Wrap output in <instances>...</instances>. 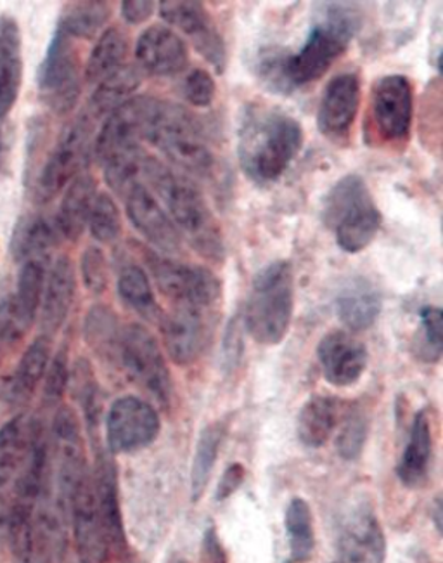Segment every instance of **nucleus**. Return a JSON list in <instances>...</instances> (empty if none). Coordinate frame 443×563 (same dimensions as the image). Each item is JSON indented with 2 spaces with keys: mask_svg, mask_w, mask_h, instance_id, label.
<instances>
[{
  "mask_svg": "<svg viewBox=\"0 0 443 563\" xmlns=\"http://www.w3.org/2000/svg\"><path fill=\"white\" fill-rule=\"evenodd\" d=\"M306 134L295 117L264 102H248L237 128V159L244 176L265 188L285 176Z\"/></svg>",
  "mask_w": 443,
  "mask_h": 563,
  "instance_id": "f257e3e1",
  "label": "nucleus"
},
{
  "mask_svg": "<svg viewBox=\"0 0 443 563\" xmlns=\"http://www.w3.org/2000/svg\"><path fill=\"white\" fill-rule=\"evenodd\" d=\"M146 180L165 203L180 238L207 261L224 262V234L203 191L188 176H180L155 156H151L147 165Z\"/></svg>",
  "mask_w": 443,
  "mask_h": 563,
  "instance_id": "f03ea898",
  "label": "nucleus"
},
{
  "mask_svg": "<svg viewBox=\"0 0 443 563\" xmlns=\"http://www.w3.org/2000/svg\"><path fill=\"white\" fill-rule=\"evenodd\" d=\"M319 20L313 23L306 42L297 53L285 56V75L291 92L318 82L348 49L361 29V13L350 2L321 4Z\"/></svg>",
  "mask_w": 443,
  "mask_h": 563,
  "instance_id": "7ed1b4c3",
  "label": "nucleus"
},
{
  "mask_svg": "<svg viewBox=\"0 0 443 563\" xmlns=\"http://www.w3.org/2000/svg\"><path fill=\"white\" fill-rule=\"evenodd\" d=\"M144 141L158 147L188 176L201 180L219 177V159L208 146L201 120L180 104L156 99Z\"/></svg>",
  "mask_w": 443,
  "mask_h": 563,
  "instance_id": "20e7f679",
  "label": "nucleus"
},
{
  "mask_svg": "<svg viewBox=\"0 0 443 563\" xmlns=\"http://www.w3.org/2000/svg\"><path fill=\"white\" fill-rule=\"evenodd\" d=\"M294 309V266L288 261L273 262L253 278L243 328L256 343L277 345L288 335Z\"/></svg>",
  "mask_w": 443,
  "mask_h": 563,
  "instance_id": "39448f33",
  "label": "nucleus"
},
{
  "mask_svg": "<svg viewBox=\"0 0 443 563\" xmlns=\"http://www.w3.org/2000/svg\"><path fill=\"white\" fill-rule=\"evenodd\" d=\"M321 219L346 254H358L373 243L383 216L363 177L348 174L336 180L322 201Z\"/></svg>",
  "mask_w": 443,
  "mask_h": 563,
  "instance_id": "423d86ee",
  "label": "nucleus"
},
{
  "mask_svg": "<svg viewBox=\"0 0 443 563\" xmlns=\"http://www.w3.org/2000/svg\"><path fill=\"white\" fill-rule=\"evenodd\" d=\"M414 87L406 75L378 78L370 87L369 135L376 144L403 147L411 140Z\"/></svg>",
  "mask_w": 443,
  "mask_h": 563,
  "instance_id": "0eeeda50",
  "label": "nucleus"
},
{
  "mask_svg": "<svg viewBox=\"0 0 443 563\" xmlns=\"http://www.w3.org/2000/svg\"><path fill=\"white\" fill-rule=\"evenodd\" d=\"M95 114L81 113L59 135L38 176L35 197L47 203L57 197L89 162L95 147Z\"/></svg>",
  "mask_w": 443,
  "mask_h": 563,
  "instance_id": "6e6552de",
  "label": "nucleus"
},
{
  "mask_svg": "<svg viewBox=\"0 0 443 563\" xmlns=\"http://www.w3.org/2000/svg\"><path fill=\"white\" fill-rule=\"evenodd\" d=\"M149 269L158 290L171 307L213 312L222 298V283L207 267L192 266L159 255H147Z\"/></svg>",
  "mask_w": 443,
  "mask_h": 563,
  "instance_id": "1a4fd4ad",
  "label": "nucleus"
},
{
  "mask_svg": "<svg viewBox=\"0 0 443 563\" xmlns=\"http://www.w3.org/2000/svg\"><path fill=\"white\" fill-rule=\"evenodd\" d=\"M119 361L126 376L146 390L156 402L167 406L171 399V376L159 343L143 324L132 323L120 333Z\"/></svg>",
  "mask_w": 443,
  "mask_h": 563,
  "instance_id": "9d476101",
  "label": "nucleus"
},
{
  "mask_svg": "<svg viewBox=\"0 0 443 563\" xmlns=\"http://www.w3.org/2000/svg\"><path fill=\"white\" fill-rule=\"evenodd\" d=\"M38 92L42 101L56 114L74 110L80 98V56L74 38L56 30L51 38L41 68H38Z\"/></svg>",
  "mask_w": 443,
  "mask_h": 563,
  "instance_id": "9b49d317",
  "label": "nucleus"
},
{
  "mask_svg": "<svg viewBox=\"0 0 443 563\" xmlns=\"http://www.w3.org/2000/svg\"><path fill=\"white\" fill-rule=\"evenodd\" d=\"M66 514L74 526L75 548L81 563H104L110 556L111 544L96 501L92 470L75 482L66 501Z\"/></svg>",
  "mask_w": 443,
  "mask_h": 563,
  "instance_id": "f8f14e48",
  "label": "nucleus"
},
{
  "mask_svg": "<svg viewBox=\"0 0 443 563\" xmlns=\"http://www.w3.org/2000/svg\"><path fill=\"white\" fill-rule=\"evenodd\" d=\"M159 16L170 29L174 26L188 35L195 49L213 66L217 74H224L228 68V47L203 2L163 0L159 2Z\"/></svg>",
  "mask_w": 443,
  "mask_h": 563,
  "instance_id": "ddd939ff",
  "label": "nucleus"
},
{
  "mask_svg": "<svg viewBox=\"0 0 443 563\" xmlns=\"http://www.w3.org/2000/svg\"><path fill=\"white\" fill-rule=\"evenodd\" d=\"M162 430L158 412L135 396L114 400L107 417V442L110 454L135 453L156 441Z\"/></svg>",
  "mask_w": 443,
  "mask_h": 563,
  "instance_id": "4468645a",
  "label": "nucleus"
},
{
  "mask_svg": "<svg viewBox=\"0 0 443 563\" xmlns=\"http://www.w3.org/2000/svg\"><path fill=\"white\" fill-rule=\"evenodd\" d=\"M155 104L156 98L134 96L108 114L92 147L99 164H104L117 153L141 146V141L146 137Z\"/></svg>",
  "mask_w": 443,
  "mask_h": 563,
  "instance_id": "2eb2a0df",
  "label": "nucleus"
},
{
  "mask_svg": "<svg viewBox=\"0 0 443 563\" xmlns=\"http://www.w3.org/2000/svg\"><path fill=\"white\" fill-rule=\"evenodd\" d=\"M361 98L363 86L357 74L346 71L331 78L319 102V132L333 143L348 140L357 120Z\"/></svg>",
  "mask_w": 443,
  "mask_h": 563,
  "instance_id": "dca6fc26",
  "label": "nucleus"
},
{
  "mask_svg": "<svg viewBox=\"0 0 443 563\" xmlns=\"http://www.w3.org/2000/svg\"><path fill=\"white\" fill-rule=\"evenodd\" d=\"M212 314L186 307H171L162 314L163 342L175 364L189 366L200 360L212 336Z\"/></svg>",
  "mask_w": 443,
  "mask_h": 563,
  "instance_id": "f3484780",
  "label": "nucleus"
},
{
  "mask_svg": "<svg viewBox=\"0 0 443 563\" xmlns=\"http://www.w3.org/2000/svg\"><path fill=\"white\" fill-rule=\"evenodd\" d=\"M126 216L144 240L151 246L165 254H175L182 246V238L170 221L167 210L147 189L146 184L139 183L125 192Z\"/></svg>",
  "mask_w": 443,
  "mask_h": 563,
  "instance_id": "a211bd4d",
  "label": "nucleus"
},
{
  "mask_svg": "<svg viewBox=\"0 0 443 563\" xmlns=\"http://www.w3.org/2000/svg\"><path fill=\"white\" fill-rule=\"evenodd\" d=\"M322 376L334 387H352L363 378L369 363V352L348 331H330L318 345Z\"/></svg>",
  "mask_w": 443,
  "mask_h": 563,
  "instance_id": "6ab92c4d",
  "label": "nucleus"
},
{
  "mask_svg": "<svg viewBox=\"0 0 443 563\" xmlns=\"http://www.w3.org/2000/svg\"><path fill=\"white\" fill-rule=\"evenodd\" d=\"M135 59L146 74L171 77L188 68L189 47L170 26L153 25L139 35Z\"/></svg>",
  "mask_w": 443,
  "mask_h": 563,
  "instance_id": "aec40b11",
  "label": "nucleus"
},
{
  "mask_svg": "<svg viewBox=\"0 0 443 563\" xmlns=\"http://www.w3.org/2000/svg\"><path fill=\"white\" fill-rule=\"evenodd\" d=\"M340 563H385L387 543L376 515L357 508L346 517L337 536Z\"/></svg>",
  "mask_w": 443,
  "mask_h": 563,
  "instance_id": "412c9836",
  "label": "nucleus"
},
{
  "mask_svg": "<svg viewBox=\"0 0 443 563\" xmlns=\"http://www.w3.org/2000/svg\"><path fill=\"white\" fill-rule=\"evenodd\" d=\"M14 563H51L56 539V515L49 498L38 505L32 517L9 531Z\"/></svg>",
  "mask_w": 443,
  "mask_h": 563,
  "instance_id": "4be33fe9",
  "label": "nucleus"
},
{
  "mask_svg": "<svg viewBox=\"0 0 443 563\" xmlns=\"http://www.w3.org/2000/svg\"><path fill=\"white\" fill-rule=\"evenodd\" d=\"M75 282L74 264L68 257L54 262L49 276L45 278L44 295L41 303V328L44 336H53L65 324L69 309L74 306Z\"/></svg>",
  "mask_w": 443,
  "mask_h": 563,
  "instance_id": "5701e85b",
  "label": "nucleus"
},
{
  "mask_svg": "<svg viewBox=\"0 0 443 563\" xmlns=\"http://www.w3.org/2000/svg\"><path fill=\"white\" fill-rule=\"evenodd\" d=\"M96 501L99 514L110 539L111 550H123L126 544L125 529H123L122 510L119 498V474L110 454L99 453L92 468Z\"/></svg>",
  "mask_w": 443,
  "mask_h": 563,
  "instance_id": "b1692460",
  "label": "nucleus"
},
{
  "mask_svg": "<svg viewBox=\"0 0 443 563\" xmlns=\"http://www.w3.org/2000/svg\"><path fill=\"white\" fill-rule=\"evenodd\" d=\"M336 314L350 331H366L381 314V294L369 279H348L337 294Z\"/></svg>",
  "mask_w": 443,
  "mask_h": 563,
  "instance_id": "393cba45",
  "label": "nucleus"
},
{
  "mask_svg": "<svg viewBox=\"0 0 443 563\" xmlns=\"http://www.w3.org/2000/svg\"><path fill=\"white\" fill-rule=\"evenodd\" d=\"M96 188L98 186H96L95 177L84 174V172L69 183L56 219L57 233L65 236L66 240L77 241L86 231L90 210L98 197Z\"/></svg>",
  "mask_w": 443,
  "mask_h": 563,
  "instance_id": "a878e982",
  "label": "nucleus"
},
{
  "mask_svg": "<svg viewBox=\"0 0 443 563\" xmlns=\"http://www.w3.org/2000/svg\"><path fill=\"white\" fill-rule=\"evenodd\" d=\"M433 453V437L427 411H419L412 421L406 450L397 465V475L407 487H418L427 481Z\"/></svg>",
  "mask_w": 443,
  "mask_h": 563,
  "instance_id": "bb28decb",
  "label": "nucleus"
},
{
  "mask_svg": "<svg viewBox=\"0 0 443 563\" xmlns=\"http://www.w3.org/2000/svg\"><path fill=\"white\" fill-rule=\"evenodd\" d=\"M51 361L49 336H38L26 349L8 384V399L11 405L23 406L32 399L41 385Z\"/></svg>",
  "mask_w": 443,
  "mask_h": 563,
  "instance_id": "cd10ccee",
  "label": "nucleus"
},
{
  "mask_svg": "<svg viewBox=\"0 0 443 563\" xmlns=\"http://www.w3.org/2000/svg\"><path fill=\"white\" fill-rule=\"evenodd\" d=\"M340 418V402L330 396H312L300 409L297 433L301 444L310 450L330 441Z\"/></svg>",
  "mask_w": 443,
  "mask_h": 563,
  "instance_id": "c85d7f7f",
  "label": "nucleus"
},
{
  "mask_svg": "<svg viewBox=\"0 0 443 563\" xmlns=\"http://www.w3.org/2000/svg\"><path fill=\"white\" fill-rule=\"evenodd\" d=\"M56 224L41 216L21 217L11 238V252L18 262L45 261L57 241Z\"/></svg>",
  "mask_w": 443,
  "mask_h": 563,
  "instance_id": "c756f323",
  "label": "nucleus"
},
{
  "mask_svg": "<svg viewBox=\"0 0 443 563\" xmlns=\"http://www.w3.org/2000/svg\"><path fill=\"white\" fill-rule=\"evenodd\" d=\"M141 84H143V70L139 66L125 63L122 68L98 84L95 95L90 98V111L95 117L110 114L111 111L122 107L123 102L134 98V92Z\"/></svg>",
  "mask_w": 443,
  "mask_h": 563,
  "instance_id": "7c9ffc66",
  "label": "nucleus"
},
{
  "mask_svg": "<svg viewBox=\"0 0 443 563\" xmlns=\"http://www.w3.org/2000/svg\"><path fill=\"white\" fill-rule=\"evenodd\" d=\"M113 16L110 2H71L63 9L57 30L69 38H95Z\"/></svg>",
  "mask_w": 443,
  "mask_h": 563,
  "instance_id": "2f4dec72",
  "label": "nucleus"
},
{
  "mask_svg": "<svg viewBox=\"0 0 443 563\" xmlns=\"http://www.w3.org/2000/svg\"><path fill=\"white\" fill-rule=\"evenodd\" d=\"M126 54H129V38L125 33L117 26L108 29L90 53L86 66L87 82L98 86L104 78L125 65Z\"/></svg>",
  "mask_w": 443,
  "mask_h": 563,
  "instance_id": "473e14b6",
  "label": "nucleus"
},
{
  "mask_svg": "<svg viewBox=\"0 0 443 563\" xmlns=\"http://www.w3.org/2000/svg\"><path fill=\"white\" fill-rule=\"evenodd\" d=\"M33 427L25 417H16L0 429V486L16 477L25 462Z\"/></svg>",
  "mask_w": 443,
  "mask_h": 563,
  "instance_id": "72a5a7b5",
  "label": "nucleus"
},
{
  "mask_svg": "<svg viewBox=\"0 0 443 563\" xmlns=\"http://www.w3.org/2000/svg\"><path fill=\"white\" fill-rule=\"evenodd\" d=\"M149 162V153L143 146H135L111 156L101 167L108 186L114 192H119L120 197H125V192L132 186L139 183L144 184Z\"/></svg>",
  "mask_w": 443,
  "mask_h": 563,
  "instance_id": "f704fd0d",
  "label": "nucleus"
},
{
  "mask_svg": "<svg viewBox=\"0 0 443 563\" xmlns=\"http://www.w3.org/2000/svg\"><path fill=\"white\" fill-rule=\"evenodd\" d=\"M225 424L222 421L208 424L201 432L200 439L196 442L195 457L191 466V496L192 501L203 496L207 489L208 481L212 475L217 457H219L220 448L224 442Z\"/></svg>",
  "mask_w": 443,
  "mask_h": 563,
  "instance_id": "c9c22d12",
  "label": "nucleus"
},
{
  "mask_svg": "<svg viewBox=\"0 0 443 563\" xmlns=\"http://www.w3.org/2000/svg\"><path fill=\"white\" fill-rule=\"evenodd\" d=\"M117 288H119V295L123 302L135 310L139 316H143L149 321L162 319V310H159L155 294H153L149 276L143 267H123Z\"/></svg>",
  "mask_w": 443,
  "mask_h": 563,
  "instance_id": "e433bc0d",
  "label": "nucleus"
},
{
  "mask_svg": "<svg viewBox=\"0 0 443 563\" xmlns=\"http://www.w3.org/2000/svg\"><path fill=\"white\" fill-rule=\"evenodd\" d=\"M285 523L291 563L306 562L312 555L313 547H315L312 511H310L309 503L301 498L291 499L288 510H286Z\"/></svg>",
  "mask_w": 443,
  "mask_h": 563,
  "instance_id": "4c0bfd02",
  "label": "nucleus"
},
{
  "mask_svg": "<svg viewBox=\"0 0 443 563\" xmlns=\"http://www.w3.org/2000/svg\"><path fill=\"white\" fill-rule=\"evenodd\" d=\"M120 333L122 330L113 310L104 306H96L89 310L86 319V339L98 354L119 360Z\"/></svg>",
  "mask_w": 443,
  "mask_h": 563,
  "instance_id": "58836bf2",
  "label": "nucleus"
},
{
  "mask_svg": "<svg viewBox=\"0 0 443 563\" xmlns=\"http://www.w3.org/2000/svg\"><path fill=\"white\" fill-rule=\"evenodd\" d=\"M443 314L442 309L427 306L419 310V330L414 339V354L419 361L435 364L442 360Z\"/></svg>",
  "mask_w": 443,
  "mask_h": 563,
  "instance_id": "ea45409f",
  "label": "nucleus"
},
{
  "mask_svg": "<svg viewBox=\"0 0 443 563\" xmlns=\"http://www.w3.org/2000/svg\"><path fill=\"white\" fill-rule=\"evenodd\" d=\"M90 234L99 243H114L122 236V213L108 192H99L89 217Z\"/></svg>",
  "mask_w": 443,
  "mask_h": 563,
  "instance_id": "a19ab883",
  "label": "nucleus"
},
{
  "mask_svg": "<svg viewBox=\"0 0 443 563\" xmlns=\"http://www.w3.org/2000/svg\"><path fill=\"white\" fill-rule=\"evenodd\" d=\"M369 433V421L366 415L358 408H352L343 420L342 429L337 433V453L343 460H357L363 454Z\"/></svg>",
  "mask_w": 443,
  "mask_h": 563,
  "instance_id": "79ce46f5",
  "label": "nucleus"
},
{
  "mask_svg": "<svg viewBox=\"0 0 443 563\" xmlns=\"http://www.w3.org/2000/svg\"><path fill=\"white\" fill-rule=\"evenodd\" d=\"M285 56V49L270 47L262 51L256 59V75L267 89L273 90L274 95H294L286 82Z\"/></svg>",
  "mask_w": 443,
  "mask_h": 563,
  "instance_id": "37998d69",
  "label": "nucleus"
},
{
  "mask_svg": "<svg viewBox=\"0 0 443 563\" xmlns=\"http://www.w3.org/2000/svg\"><path fill=\"white\" fill-rule=\"evenodd\" d=\"M21 82H23L21 57L0 65V123H5V119L16 104Z\"/></svg>",
  "mask_w": 443,
  "mask_h": 563,
  "instance_id": "c03bdc74",
  "label": "nucleus"
},
{
  "mask_svg": "<svg viewBox=\"0 0 443 563\" xmlns=\"http://www.w3.org/2000/svg\"><path fill=\"white\" fill-rule=\"evenodd\" d=\"M180 90H182L184 99L191 107H212L217 96L215 78L203 68H195V70L189 71L188 77L184 78Z\"/></svg>",
  "mask_w": 443,
  "mask_h": 563,
  "instance_id": "a18cd8bd",
  "label": "nucleus"
},
{
  "mask_svg": "<svg viewBox=\"0 0 443 563\" xmlns=\"http://www.w3.org/2000/svg\"><path fill=\"white\" fill-rule=\"evenodd\" d=\"M68 351L62 349L54 355L47 372H45L44 400L45 405L54 406L65 396L69 384Z\"/></svg>",
  "mask_w": 443,
  "mask_h": 563,
  "instance_id": "49530a36",
  "label": "nucleus"
},
{
  "mask_svg": "<svg viewBox=\"0 0 443 563\" xmlns=\"http://www.w3.org/2000/svg\"><path fill=\"white\" fill-rule=\"evenodd\" d=\"M108 261L107 255L98 246H89L81 255V278L86 283L87 290L95 295L104 294L108 288Z\"/></svg>",
  "mask_w": 443,
  "mask_h": 563,
  "instance_id": "de8ad7c7",
  "label": "nucleus"
},
{
  "mask_svg": "<svg viewBox=\"0 0 443 563\" xmlns=\"http://www.w3.org/2000/svg\"><path fill=\"white\" fill-rule=\"evenodd\" d=\"M21 53V30L16 20L0 16V65L16 59Z\"/></svg>",
  "mask_w": 443,
  "mask_h": 563,
  "instance_id": "09e8293b",
  "label": "nucleus"
},
{
  "mask_svg": "<svg viewBox=\"0 0 443 563\" xmlns=\"http://www.w3.org/2000/svg\"><path fill=\"white\" fill-rule=\"evenodd\" d=\"M241 319H234L225 331L224 339V364L228 369L236 366L243 351V339H241Z\"/></svg>",
  "mask_w": 443,
  "mask_h": 563,
  "instance_id": "8fccbe9b",
  "label": "nucleus"
},
{
  "mask_svg": "<svg viewBox=\"0 0 443 563\" xmlns=\"http://www.w3.org/2000/svg\"><path fill=\"white\" fill-rule=\"evenodd\" d=\"M122 16L131 25H141L155 13L156 2L153 0H126L122 2Z\"/></svg>",
  "mask_w": 443,
  "mask_h": 563,
  "instance_id": "3c124183",
  "label": "nucleus"
},
{
  "mask_svg": "<svg viewBox=\"0 0 443 563\" xmlns=\"http://www.w3.org/2000/svg\"><path fill=\"white\" fill-rule=\"evenodd\" d=\"M244 466L241 463H234L225 470L224 477L220 478L219 489H217V501H224L231 498L232 494L240 489L244 482Z\"/></svg>",
  "mask_w": 443,
  "mask_h": 563,
  "instance_id": "603ef678",
  "label": "nucleus"
},
{
  "mask_svg": "<svg viewBox=\"0 0 443 563\" xmlns=\"http://www.w3.org/2000/svg\"><path fill=\"white\" fill-rule=\"evenodd\" d=\"M203 548L207 563H225L224 550L220 547L219 538L213 529H208L204 534Z\"/></svg>",
  "mask_w": 443,
  "mask_h": 563,
  "instance_id": "864d4df0",
  "label": "nucleus"
},
{
  "mask_svg": "<svg viewBox=\"0 0 443 563\" xmlns=\"http://www.w3.org/2000/svg\"><path fill=\"white\" fill-rule=\"evenodd\" d=\"M5 162V135L4 123H0V170L4 167Z\"/></svg>",
  "mask_w": 443,
  "mask_h": 563,
  "instance_id": "5fc2aeb1",
  "label": "nucleus"
}]
</instances>
